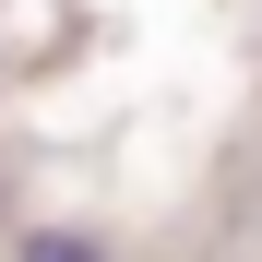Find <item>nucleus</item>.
I'll return each instance as SVG.
<instances>
[{"label":"nucleus","instance_id":"f257e3e1","mask_svg":"<svg viewBox=\"0 0 262 262\" xmlns=\"http://www.w3.org/2000/svg\"><path fill=\"white\" fill-rule=\"evenodd\" d=\"M12 262H107V238H96V227H24Z\"/></svg>","mask_w":262,"mask_h":262}]
</instances>
